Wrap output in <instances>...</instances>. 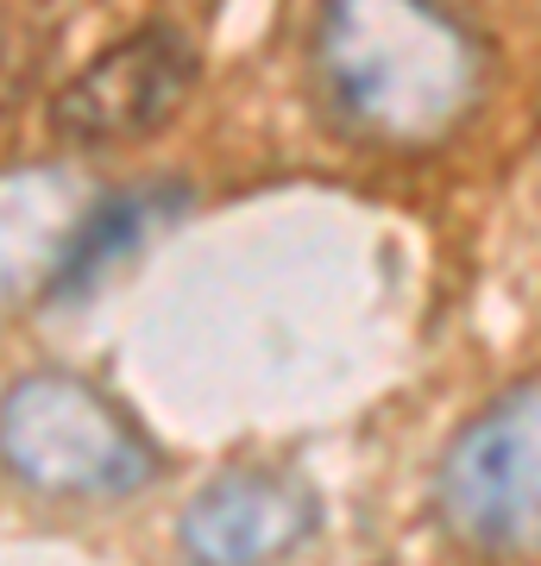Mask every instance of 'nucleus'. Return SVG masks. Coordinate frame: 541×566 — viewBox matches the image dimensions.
I'll return each instance as SVG.
<instances>
[{
  "label": "nucleus",
  "mask_w": 541,
  "mask_h": 566,
  "mask_svg": "<svg viewBox=\"0 0 541 566\" xmlns=\"http://www.w3.org/2000/svg\"><path fill=\"white\" fill-rule=\"evenodd\" d=\"M309 82L360 151L428 158L479 120L491 51L447 0H315Z\"/></svg>",
  "instance_id": "obj_1"
},
{
  "label": "nucleus",
  "mask_w": 541,
  "mask_h": 566,
  "mask_svg": "<svg viewBox=\"0 0 541 566\" xmlns=\"http://www.w3.org/2000/svg\"><path fill=\"white\" fill-rule=\"evenodd\" d=\"M0 472L51 504H121L158 485L164 447L82 371H20L0 390Z\"/></svg>",
  "instance_id": "obj_2"
},
{
  "label": "nucleus",
  "mask_w": 541,
  "mask_h": 566,
  "mask_svg": "<svg viewBox=\"0 0 541 566\" xmlns=\"http://www.w3.org/2000/svg\"><path fill=\"white\" fill-rule=\"evenodd\" d=\"M428 510L454 547L485 560L541 554V371L503 385L447 434Z\"/></svg>",
  "instance_id": "obj_3"
},
{
  "label": "nucleus",
  "mask_w": 541,
  "mask_h": 566,
  "mask_svg": "<svg viewBox=\"0 0 541 566\" xmlns=\"http://www.w3.org/2000/svg\"><path fill=\"white\" fill-rule=\"evenodd\" d=\"M201 57L189 32L177 25H133L126 39L101 44L95 57L70 70L58 95H51V139L70 151H121L183 114V102L196 95Z\"/></svg>",
  "instance_id": "obj_4"
},
{
  "label": "nucleus",
  "mask_w": 541,
  "mask_h": 566,
  "mask_svg": "<svg viewBox=\"0 0 541 566\" xmlns=\"http://www.w3.org/2000/svg\"><path fill=\"white\" fill-rule=\"evenodd\" d=\"M321 535V497L315 485L290 465H227L183 504L177 542L189 560L215 566H252V560H283Z\"/></svg>",
  "instance_id": "obj_5"
},
{
  "label": "nucleus",
  "mask_w": 541,
  "mask_h": 566,
  "mask_svg": "<svg viewBox=\"0 0 541 566\" xmlns=\"http://www.w3.org/2000/svg\"><path fill=\"white\" fill-rule=\"evenodd\" d=\"M95 182L70 164H7L0 170V315L58 296L63 252Z\"/></svg>",
  "instance_id": "obj_6"
},
{
  "label": "nucleus",
  "mask_w": 541,
  "mask_h": 566,
  "mask_svg": "<svg viewBox=\"0 0 541 566\" xmlns=\"http://www.w3.org/2000/svg\"><path fill=\"white\" fill-rule=\"evenodd\" d=\"M183 208H189V189H183V182H121V189H95L89 208H82L76 233H70L63 277H58V296H51V303H76V296L101 290L121 264L139 259L164 227H177Z\"/></svg>",
  "instance_id": "obj_7"
}]
</instances>
